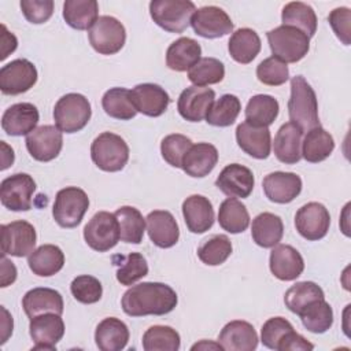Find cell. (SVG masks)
I'll return each instance as SVG.
<instances>
[{"label":"cell","instance_id":"54","mask_svg":"<svg viewBox=\"0 0 351 351\" xmlns=\"http://www.w3.org/2000/svg\"><path fill=\"white\" fill-rule=\"evenodd\" d=\"M329 25L332 26L337 38L344 44L350 45V22H351V11L347 7L335 8L328 16Z\"/></svg>","mask_w":351,"mask_h":351},{"label":"cell","instance_id":"46","mask_svg":"<svg viewBox=\"0 0 351 351\" xmlns=\"http://www.w3.org/2000/svg\"><path fill=\"white\" fill-rule=\"evenodd\" d=\"M225 77V66L215 58H200L196 64L188 70L189 81L196 86L218 84Z\"/></svg>","mask_w":351,"mask_h":351},{"label":"cell","instance_id":"41","mask_svg":"<svg viewBox=\"0 0 351 351\" xmlns=\"http://www.w3.org/2000/svg\"><path fill=\"white\" fill-rule=\"evenodd\" d=\"M114 214L119 223L121 240L125 243L140 244L145 229V219L141 213L136 207L122 206Z\"/></svg>","mask_w":351,"mask_h":351},{"label":"cell","instance_id":"31","mask_svg":"<svg viewBox=\"0 0 351 351\" xmlns=\"http://www.w3.org/2000/svg\"><path fill=\"white\" fill-rule=\"evenodd\" d=\"M202 55L200 44L191 37H180L166 51V64L174 71H186L196 64Z\"/></svg>","mask_w":351,"mask_h":351},{"label":"cell","instance_id":"57","mask_svg":"<svg viewBox=\"0 0 351 351\" xmlns=\"http://www.w3.org/2000/svg\"><path fill=\"white\" fill-rule=\"evenodd\" d=\"M1 60L5 59L11 52H14L16 49V45H18V41H16V37L7 32L5 26L1 25Z\"/></svg>","mask_w":351,"mask_h":351},{"label":"cell","instance_id":"34","mask_svg":"<svg viewBox=\"0 0 351 351\" xmlns=\"http://www.w3.org/2000/svg\"><path fill=\"white\" fill-rule=\"evenodd\" d=\"M262 44L258 33L250 27L237 29L234 33H232L228 43V49L232 59L241 64L251 63L259 53Z\"/></svg>","mask_w":351,"mask_h":351},{"label":"cell","instance_id":"15","mask_svg":"<svg viewBox=\"0 0 351 351\" xmlns=\"http://www.w3.org/2000/svg\"><path fill=\"white\" fill-rule=\"evenodd\" d=\"M191 26L197 36L204 38L223 37L233 30L230 16L215 5H206L196 10L191 18Z\"/></svg>","mask_w":351,"mask_h":351},{"label":"cell","instance_id":"45","mask_svg":"<svg viewBox=\"0 0 351 351\" xmlns=\"http://www.w3.org/2000/svg\"><path fill=\"white\" fill-rule=\"evenodd\" d=\"M180 346V335L171 326L154 325L143 335V348L145 351H177Z\"/></svg>","mask_w":351,"mask_h":351},{"label":"cell","instance_id":"20","mask_svg":"<svg viewBox=\"0 0 351 351\" xmlns=\"http://www.w3.org/2000/svg\"><path fill=\"white\" fill-rule=\"evenodd\" d=\"M270 271L281 281L296 280L304 270V261L300 252L289 244L273 247L269 259Z\"/></svg>","mask_w":351,"mask_h":351},{"label":"cell","instance_id":"8","mask_svg":"<svg viewBox=\"0 0 351 351\" xmlns=\"http://www.w3.org/2000/svg\"><path fill=\"white\" fill-rule=\"evenodd\" d=\"M92 48L101 55H114L122 49L126 41L125 26L114 16H99L88 30Z\"/></svg>","mask_w":351,"mask_h":351},{"label":"cell","instance_id":"38","mask_svg":"<svg viewBox=\"0 0 351 351\" xmlns=\"http://www.w3.org/2000/svg\"><path fill=\"white\" fill-rule=\"evenodd\" d=\"M281 21L285 26H293L302 30L308 37H313L317 30L315 11L306 3L291 1L284 5Z\"/></svg>","mask_w":351,"mask_h":351},{"label":"cell","instance_id":"2","mask_svg":"<svg viewBox=\"0 0 351 351\" xmlns=\"http://www.w3.org/2000/svg\"><path fill=\"white\" fill-rule=\"evenodd\" d=\"M288 114L291 122L298 125L303 132H308L313 128L321 126L315 92L303 75H295L291 80Z\"/></svg>","mask_w":351,"mask_h":351},{"label":"cell","instance_id":"48","mask_svg":"<svg viewBox=\"0 0 351 351\" xmlns=\"http://www.w3.org/2000/svg\"><path fill=\"white\" fill-rule=\"evenodd\" d=\"M121 261L117 270V280L122 285H133L148 274V263L138 252H130L126 256H118Z\"/></svg>","mask_w":351,"mask_h":351},{"label":"cell","instance_id":"24","mask_svg":"<svg viewBox=\"0 0 351 351\" xmlns=\"http://www.w3.org/2000/svg\"><path fill=\"white\" fill-rule=\"evenodd\" d=\"M239 147L255 159H266L270 155V130L266 126H255L247 121L236 128Z\"/></svg>","mask_w":351,"mask_h":351},{"label":"cell","instance_id":"51","mask_svg":"<svg viewBox=\"0 0 351 351\" xmlns=\"http://www.w3.org/2000/svg\"><path fill=\"white\" fill-rule=\"evenodd\" d=\"M191 145L192 140L189 137L180 133L169 134L160 143V154L170 166L181 167L182 158Z\"/></svg>","mask_w":351,"mask_h":351},{"label":"cell","instance_id":"1","mask_svg":"<svg viewBox=\"0 0 351 351\" xmlns=\"http://www.w3.org/2000/svg\"><path fill=\"white\" fill-rule=\"evenodd\" d=\"M178 298L176 291L163 282H140L122 296V310L130 317L165 315L173 311Z\"/></svg>","mask_w":351,"mask_h":351},{"label":"cell","instance_id":"59","mask_svg":"<svg viewBox=\"0 0 351 351\" xmlns=\"http://www.w3.org/2000/svg\"><path fill=\"white\" fill-rule=\"evenodd\" d=\"M199 348H214V350H223L222 347H221V344L218 343V344H211V343H208L207 344V341H200V343H196L195 346H192V348L191 350H199Z\"/></svg>","mask_w":351,"mask_h":351},{"label":"cell","instance_id":"21","mask_svg":"<svg viewBox=\"0 0 351 351\" xmlns=\"http://www.w3.org/2000/svg\"><path fill=\"white\" fill-rule=\"evenodd\" d=\"M132 101L137 110L147 117H160L169 107V93L156 84H138L130 90Z\"/></svg>","mask_w":351,"mask_h":351},{"label":"cell","instance_id":"27","mask_svg":"<svg viewBox=\"0 0 351 351\" xmlns=\"http://www.w3.org/2000/svg\"><path fill=\"white\" fill-rule=\"evenodd\" d=\"M22 307L29 319H32L45 313H55L62 315L64 304L63 298L58 291L52 288L38 287L25 293L22 299Z\"/></svg>","mask_w":351,"mask_h":351},{"label":"cell","instance_id":"7","mask_svg":"<svg viewBox=\"0 0 351 351\" xmlns=\"http://www.w3.org/2000/svg\"><path fill=\"white\" fill-rule=\"evenodd\" d=\"M89 208V197L81 188L66 186L56 193L52 215L62 228H75Z\"/></svg>","mask_w":351,"mask_h":351},{"label":"cell","instance_id":"10","mask_svg":"<svg viewBox=\"0 0 351 351\" xmlns=\"http://www.w3.org/2000/svg\"><path fill=\"white\" fill-rule=\"evenodd\" d=\"M1 230V254L22 258L29 256L36 247V229L27 221L19 219L3 223Z\"/></svg>","mask_w":351,"mask_h":351},{"label":"cell","instance_id":"28","mask_svg":"<svg viewBox=\"0 0 351 351\" xmlns=\"http://www.w3.org/2000/svg\"><path fill=\"white\" fill-rule=\"evenodd\" d=\"M302 136L303 130L298 125L292 122L281 125L273 141V151L276 158L285 165L298 163L302 158Z\"/></svg>","mask_w":351,"mask_h":351},{"label":"cell","instance_id":"14","mask_svg":"<svg viewBox=\"0 0 351 351\" xmlns=\"http://www.w3.org/2000/svg\"><path fill=\"white\" fill-rule=\"evenodd\" d=\"M63 147L62 130L53 125H41L26 136V148L33 159L49 162L55 159Z\"/></svg>","mask_w":351,"mask_h":351},{"label":"cell","instance_id":"30","mask_svg":"<svg viewBox=\"0 0 351 351\" xmlns=\"http://www.w3.org/2000/svg\"><path fill=\"white\" fill-rule=\"evenodd\" d=\"M95 341L101 351H121L129 341V329L119 318L107 317L96 326Z\"/></svg>","mask_w":351,"mask_h":351},{"label":"cell","instance_id":"39","mask_svg":"<svg viewBox=\"0 0 351 351\" xmlns=\"http://www.w3.org/2000/svg\"><path fill=\"white\" fill-rule=\"evenodd\" d=\"M278 101L270 95L252 96L245 107V121L255 126L269 128L278 115Z\"/></svg>","mask_w":351,"mask_h":351},{"label":"cell","instance_id":"36","mask_svg":"<svg viewBox=\"0 0 351 351\" xmlns=\"http://www.w3.org/2000/svg\"><path fill=\"white\" fill-rule=\"evenodd\" d=\"M99 15L96 0H66L63 3V18L66 23L77 30H89Z\"/></svg>","mask_w":351,"mask_h":351},{"label":"cell","instance_id":"40","mask_svg":"<svg viewBox=\"0 0 351 351\" xmlns=\"http://www.w3.org/2000/svg\"><path fill=\"white\" fill-rule=\"evenodd\" d=\"M101 106L107 115L121 121H129L137 114L130 90L121 86L108 89L101 97Z\"/></svg>","mask_w":351,"mask_h":351},{"label":"cell","instance_id":"29","mask_svg":"<svg viewBox=\"0 0 351 351\" xmlns=\"http://www.w3.org/2000/svg\"><path fill=\"white\" fill-rule=\"evenodd\" d=\"M218 162V151L213 144L197 143L182 158L181 169L191 177L202 178L208 176Z\"/></svg>","mask_w":351,"mask_h":351},{"label":"cell","instance_id":"6","mask_svg":"<svg viewBox=\"0 0 351 351\" xmlns=\"http://www.w3.org/2000/svg\"><path fill=\"white\" fill-rule=\"evenodd\" d=\"M196 7L189 0H152L149 14L154 22L170 33H182L189 25Z\"/></svg>","mask_w":351,"mask_h":351},{"label":"cell","instance_id":"42","mask_svg":"<svg viewBox=\"0 0 351 351\" xmlns=\"http://www.w3.org/2000/svg\"><path fill=\"white\" fill-rule=\"evenodd\" d=\"M318 299H325V293L322 288L313 281L296 282L284 295L285 306L296 315H299L310 303Z\"/></svg>","mask_w":351,"mask_h":351},{"label":"cell","instance_id":"18","mask_svg":"<svg viewBox=\"0 0 351 351\" xmlns=\"http://www.w3.org/2000/svg\"><path fill=\"white\" fill-rule=\"evenodd\" d=\"M252 171L239 163H230L222 169L215 180L217 188L229 197H248L254 189Z\"/></svg>","mask_w":351,"mask_h":351},{"label":"cell","instance_id":"13","mask_svg":"<svg viewBox=\"0 0 351 351\" xmlns=\"http://www.w3.org/2000/svg\"><path fill=\"white\" fill-rule=\"evenodd\" d=\"M37 69L27 59H15L0 70V89L4 95H21L37 82Z\"/></svg>","mask_w":351,"mask_h":351},{"label":"cell","instance_id":"55","mask_svg":"<svg viewBox=\"0 0 351 351\" xmlns=\"http://www.w3.org/2000/svg\"><path fill=\"white\" fill-rule=\"evenodd\" d=\"M314 348V344H311L310 341H307L302 335H299L298 332H295L293 329L289 330L278 343L277 350L278 351H296V350H302V351H310Z\"/></svg>","mask_w":351,"mask_h":351},{"label":"cell","instance_id":"32","mask_svg":"<svg viewBox=\"0 0 351 351\" xmlns=\"http://www.w3.org/2000/svg\"><path fill=\"white\" fill-rule=\"evenodd\" d=\"M284 234L282 219L273 213H261L252 219L251 236L252 240L263 248L277 245Z\"/></svg>","mask_w":351,"mask_h":351},{"label":"cell","instance_id":"33","mask_svg":"<svg viewBox=\"0 0 351 351\" xmlns=\"http://www.w3.org/2000/svg\"><path fill=\"white\" fill-rule=\"evenodd\" d=\"M27 265L36 276L51 277L62 270L64 254L58 245L43 244L27 256Z\"/></svg>","mask_w":351,"mask_h":351},{"label":"cell","instance_id":"53","mask_svg":"<svg viewBox=\"0 0 351 351\" xmlns=\"http://www.w3.org/2000/svg\"><path fill=\"white\" fill-rule=\"evenodd\" d=\"M21 10L30 23H44L53 14L52 0H22Z\"/></svg>","mask_w":351,"mask_h":351},{"label":"cell","instance_id":"25","mask_svg":"<svg viewBox=\"0 0 351 351\" xmlns=\"http://www.w3.org/2000/svg\"><path fill=\"white\" fill-rule=\"evenodd\" d=\"M258 333L247 321L228 322L218 336V343L226 351H252L258 347Z\"/></svg>","mask_w":351,"mask_h":351},{"label":"cell","instance_id":"56","mask_svg":"<svg viewBox=\"0 0 351 351\" xmlns=\"http://www.w3.org/2000/svg\"><path fill=\"white\" fill-rule=\"evenodd\" d=\"M16 278V267L15 265L8 261L4 255H3V259H1V288H5L8 287L10 284H12Z\"/></svg>","mask_w":351,"mask_h":351},{"label":"cell","instance_id":"52","mask_svg":"<svg viewBox=\"0 0 351 351\" xmlns=\"http://www.w3.org/2000/svg\"><path fill=\"white\" fill-rule=\"evenodd\" d=\"M292 329L293 326L288 319L282 317H271L262 325L261 341L265 347L270 350H277L281 339Z\"/></svg>","mask_w":351,"mask_h":351},{"label":"cell","instance_id":"37","mask_svg":"<svg viewBox=\"0 0 351 351\" xmlns=\"http://www.w3.org/2000/svg\"><path fill=\"white\" fill-rule=\"evenodd\" d=\"M218 222L219 226L229 233H241L250 225V214L240 200L228 197L219 206Z\"/></svg>","mask_w":351,"mask_h":351},{"label":"cell","instance_id":"9","mask_svg":"<svg viewBox=\"0 0 351 351\" xmlns=\"http://www.w3.org/2000/svg\"><path fill=\"white\" fill-rule=\"evenodd\" d=\"M84 239L86 244L97 252H106L115 247L121 239L119 223L115 214L108 211L96 213L84 228Z\"/></svg>","mask_w":351,"mask_h":351},{"label":"cell","instance_id":"44","mask_svg":"<svg viewBox=\"0 0 351 351\" xmlns=\"http://www.w3.org/2000/svg\"><path fill=\"white\" fill-rule=\"evenodd\" d=\"M299 317L303 326L313 333H324L333 324V310L325 299H318L310 303Z\"/></svg>","mask_w":351,"mask_h":351},{"label":"cell","instance_id":"19","mask_svg":"<svg viewBox=\"0 0 351 351\" xmlns=\"http://www.w3.org/2000/svg\"><path fill=\"white\" fill-rule=\"evenodd\" d=\"M262 186L270 202L285 204L302 192V178L289 171H273L263 178Z\"/></svg>","mask_w":351,"mask_h":351},{"label":"cell","instance_id":"17","mask_svg":"<svg viewBox=\"0 0 351 351\" xmlns=\"http://www.w3.org/2000/svg\"><path fill=\"white\" fill-rule=\"evenodd\" d=\"M215 99V92L206 86H188L181 92L177 100L180 115L189 122H200L206 118Z\"/></svg>","mask_w":351,"mask_h":351},{"label":"cell","instance_id":"35","mask_svg":"<svg viewBox=\"0 0 351 351\" xmlns=\"http://www.w3.org/2000/svg\"><path fill=\"white\" fill-rule=\"evenodd\" d=\"M335 149V140L329 132H326L322 126H317L310 129L300 147L302 158H304L310 163H318L329 158V155Z\"/></svg>","mask_w":351,"mask_h":351},{"label":"cell","instance_id":"49","mask_svg":"<svg viewBox=\"0 0 351 351\" xmlns=\"http://www.w3.org/2000/svg\"><path fill=\"white\" fill-rule=\"evenodd\" d=\"M70 291L74 299L84 304H92L101 299L103 295V287L101 282L88 274H82L75 277L70 284Z\"/></svg>","mask_w":351,"mask_h":351},{"label":"cell","instance_id":"43","mask_svg":"<svg viewBox=\"0 0 351 351\" xmlns=\"http://www.w3.org/2000/svg\"><path fill=\"white\" fill-rule=\"evenodd\" d=\"M240 110H241V103L237 96L230 93L222 95L210 107L206 115V122L208 125L219 126V128L230 126L237 119Z\"/></svg>","mask_w":351,"mask_h":351},{"label":"cell","instance_id":"3","mask_svg":"<svg viewBox=\"0 0 351 351\" xmlns=\"http://www.w3.org/2000/svg\"><path fill=\"white\" fill-rule=\"evenodd\" d=\"M266 36L273 56L284 63L302 60L310 49V37L293 26H277Z\"/></svg>","mask_w":351,"mask_h":351},{"label":"cell","instance_id":"26","mask_svg":"<svg viewBox=\"0 0 351 351\" xmlns=\"http://www.w3.org/2000/svg\"><path fill=\"white\" fill-rule=\"evenodd\" d=\"M182 215L189 232L200 234L214 223V208L203 195H191L182 203Z\"/></svg>","mask_w":351,"mask_h":351},{"label":"cell","instance_id":"23","mask_svg":"<svg viewBox=\"0 0 351 351\" xmlns=\"http://www.w3.org/2000/svg\"><path fill=\"white\" fill-rule=\"evenodd\" d=\"M38 110L32 103L10 106L1 117V128L8 136H27L38 122Z\"/></svg>","mask_w":351,"mask_h":351},{"label":"cell","instance_id":"11","mask_svg":"<svg viewBox=\"0 0 351 351\" xmlns=\"http://www.w3.org/2000/svg\"><path fill=\"white\" fill-rule=\"evenodd\" d=\"M36 191V182L26 173L12 174L1 181L0 200L11 211H27L32 208V199Z\"/></svg>","mask_w":351,"mask_h":351},{"label":"cell","instance_id":"22","mask_svg":"<svg viewBox=\"0 0 351 351\" xmlns=\"http://www.w3.org/2000/svg\"><path fill=\"white\" fill-rule=\"evenodd\" d=\"M147 232L151 241L159 248H170L180 239L178 225L170 211L154 210L147 218Z\"/></svg>","mask_w":351,"mask_h":351},{"label":"cell","instance_id":"5","mask_svg":"<svg viewBox=\"0 0 351 351\" xmlns=\"http://www.w3.org/2000/svg\"><path fill=\"white\" fill-rule=\"evenodd\" d=\"M90 115V103L81 93H67L53 107L55 125L64 133H75L84 129Z\"/></svg>","mask_w":351,"mask_h":351},{"label":"cell","instance_id":"50","mask_svg":"<svg viewBox=\"0 0 351 351\" xmlns=\"http://www.w3.org/2000/svg\"><path fill=\"white\" fill-rule=\"evenodd\" d=\"M256 77L258 80L269 86H278L288 81L289 70L287 63L281 62L280 59L270 56L263 59L256 67Z\"/></svg>","mask_w":351,"mask_h":351},{"label":"cell","instance_id":"16","mask_svg":"<svg viewBox=\"0 0 351 351\" xmlns=\"http://www.w3.org/2000/svg\"><path fill=\"white\" fill-rule=\"evenodd\" d=\"M29 332L34 341L32 350H55L64 335V322L59 314H40L30 319Z\"/></svg>","mask_w":351,"mask_h":351},{"label":"cell","instance_id":"4","mask_svg":"<svg viewBox=\"0 0 351 351\" xmlns=\"http://www.w3.org/2000/svg\"><path fill=\"white\" fill-rule=\"evenodd\" d=\"M90 158L103 171H119L129 160V147L121 136L104 132L93 140L90 145Z\"/></svg>","mask_w":351,"mask_h":351},{"label":"cell","instance_id":"12","mask_svg":"<svg viewBox=\"0 0 351 351\" xmlns=\"http://www.w3.org/2000/svg\"><path fill=\"white\" fill-rule=\"evenodd\" d=\"M295 226L299 234L306 240H321L326 236L330 226L329 211L324 204L310 202L296 211Z\"/></svg>","mask_w":351,"mask_h":351},{"label":"cell","instance_id":"47","mask_svg":"<svg viewBox=\"0 0 351 351\" xmlns=\"http://www.w3.org/2000/svg\"><path fill=\"white\" fill-rule=\"evenodd\" d=\"M232 254V243L225 234H214L197 248L199 259L208 266L222 265Z\"/></svg>","mask_w":351,"mask_h":351},{"label":"cell","instance_id":"58","mask_svg":"<svg viewBox=\"0 0 351 351\" xmlns=\"http://www.w3.org/2000/svg\"><path fill=\"white\" fill-rule=\"evenodd\" d=\"M1 308H3V311L5 313V318H4V319H3V322H1V326H3L1 344H3V343H5V341H7L8 336L12 333V317H10V315H8V313H7V310H5L4 307H1Z\"/></svg>","mask_w":351,"mask_h":351}]
</instances>
